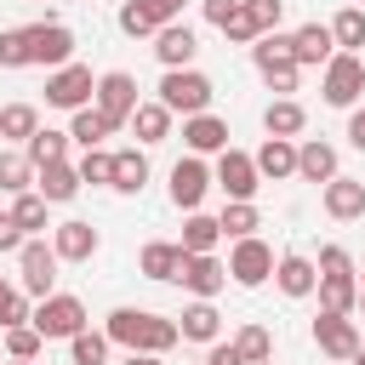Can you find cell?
Instances as JSON below:
<instances>
[{
    "label": "cell",
    "mask_w": 365,
    "mask_h": 365,
    "mask_svg": "<svg viewBox=\"0 0 365 365\" xmlns=\"http://www.w3.org/2000/svg\"><path fill=\"white\" fill-rule=\"evenodd\" d=\"M103 331H108V342H120L125 354H171V348L182 342L177 319L148 314V308H114Z\"/></svg>",
    "instance_id": "1"
},
{
    "label": "cell",
    "mask_w": 365,
    "mask_h": 365,
    "mask_svg": "<svg viewBox=\"0 0 365 365\" xmlns=\"http://www.w3.org/2000/svg\"><path fill=\"white\" fill-rule=\"evenodd\" d=\"M251 63H257V74L274 86V91H297V74H302V63H297V46H291V34H262V40H251Z\"/></svg>",
    "instance_id": "2"
},
{
    "label": "cell",
    "mask_w": 365,
    "mask_h": 365,
    "mask_svg": "<svg viewBox=\"0 0 365 365\" xmlns=\"http://www.w3.org/2000/svg\"><path fill=\"white\" fill-rule=\"evenodd\" d=\"M211 97H217V86H211V74H200V68H165V80H160V103L171 108V114H205L211 108Z\"/></svg>",
    "instance_id": "3"
},
{
    "label": "cell",
    "mask_w": 365,
    "mask_h": 365,
    "mask_svg": "<svg viewBox=\"0 0 365 365\" xmlns=\"http://www.w3.org/2000/svg\"><path fill=\"white\" fill-rule=\"evenodd\" d=\"M29 325H34L46 342H68L74 331H86V302L68 297V291H51V297H40V308H34Z\"/></svg>",
    "instance_id": "4"
},
{
    "label": "cell",
    "mask_w": 365,
    "mask_h": 365,
    "mask_svg": "<svg viewBox=\"0 0 365 365\" xmlns=\"http://www.w3.org/2000/svg\"><path fill=\"white\" fill-rule=\"evenodd\" d=\"M325 103L331 108H354V97L365 91V57L359 51H336L331 63H325Z\"/></svg>",
    "instance_id": "5"
},
{
    "label": "cell",
    "mask_w": 365,
    "mask_h": 365,
    "mask_svg": "<svg viewBox=\"0 0 365 365\" xmlns=\"http://www.w3.org/2000/svg\"><path fill=\"white\" fill-rule=\"evenodd\" d=\"M91 97H97V80H91L86 63H63V68L46 74V103H51V108H68V114H74V108H86Z\"/></svg>",
    "instance_id": "6"
},
{
    "label": "cell",
    "mask_w": 365,
    "mask_h": 365,
    "mask_svg": "<svg viewBox=\"0 0 365 365\" xmlns=\"http://www.w3.org/2000/svg\"><path fill=\"white\" fill-rule=\"evenodd\" d=\"M217 188L228 194V200H251L257 188H262V171H257V154H240V148H222L217 154Z\"/></svg>",
    "instance_id": "7"
},
{
    "label": "cell",
    "mask_w": 365,
    "mask_h": 365,
    "mask_svg": "<svg viewBox=\"0 0 365 365\" xmlns=\"http://www.w3.org/2000/svg\"><path fill=\"white\" fill-rule=\"evenodd\" d=\"M17 262H23V291L29 297H51V285H57V245H46V240H23V251H17Z\"/></svg>",
    "instance_id": "8"
},
{
    "label": "cell",
    "mask_w": 365,
    "mask_h": 365,
    "mask_svg": "<svg viewBox=\"0 0 365 365\" xmlns=\"http://www.w3.org/2000/svg\"><path fill=\"white\" fill-rule=\"evenodd\" d=\"M268 274H274V251H268L257 234L234 240V251H228V279H234V285H262Z\"/></svg>",
    "instance_id": "9"
},
{
    "label": "cell",
    "mask_w": 365,
    "mask_h": 365,
    "mask_svg": "<svg viewBox=\"0 0 365 365\" xmlns=\"http://www.w3.org/2000/svg\"><path fill=\"white\" fill-rule=\"evenodd\" d=\"M314 342H319V354L354 365V354H359V325H354L348 314H325V308H319V319H314Z\"/></svg>",
    "instance_id": "10"
},
{
    "label": "cell",
    "mask_w": 365,
    "mask_h": 365,
    "mask_svg": "<svg viewBox=\"0 0 365 365\" xmlns=\"http://www.w3.org/2000/svg\"><path fill=\"white\" fill-rule=\"evenodd\" d=\"M177 285L194 291V297H217V291L228 285V262H217L211 251H188L182 268H177Z\"/></svg>",
    "instance_id": "11"
},
{
    "label": "cell",
    "mask_w": 365,
    "mask_h": 365,
    "mask_svg": "<svg viewBox=\"0 0 365 365\" xmlns=\"http://www.w3.org/2000/svg\"><path fill=\"white\" fill-rule=\"evenodd\" d=\"M29 46H34V63H40V68L74 63V29H68V23H34V29H29Z\"/></svg>",
    "instance_id": "12"
},
{
    "label": "cell",
    "mask_w": 365,
    "mask_h": 365,
    "mask_svg": "<svg viewBox=\"0 0 365 365\" xmlns=\"http://www.w3.org/2000/svg\"><path fill=\"white\" fill-rule=\"evenodd\" d=\"M97 108H103L114 125H125V120H131V108H137V80H131L125 68L97 74Z\"/></svg>",
    "instance_id": "13"
},
{
    "label": "cell",
    "mask_w": 365,
    "mask_h": 365,
    "mask_svg": "<svg viewBox=\"0 0 365 365\" xmlns=\"http://www.w3.org/2000/svg\"><path fill=\"white\" fill-rule=\"evenodd\" d=\"M205 188H211V171H205V160H200V154H188V160H177V165H171V205L200 211Z\"/></svg>",
    "instance_id": "14"
},
{
    "label": "cell",
    "mask_w": 365,
    "mask_h": 365,
    "mask_svg": "<svg viewBox=\"0 0 365 365\" xmlns=\"http://www.w3.org/2000/svg\"><path fill=\"white\" fill-rule=\"evenodd\" d=\"M274 285H279L285 297H314V291H319V262H308L302 251H285V257L274 262Z\"/></svg>",
    "instance_id": "15"
},
{
    "label": "cell",
    "mask_w": 365,
    "mask_h": 365,
    "mask_svg": "<svg viewBox=\"0 0 365 365\" xmlns=\"http://www.w3.org/2000/svg\"><path fill=\"white\" fill-rule=\"evenodd\" d=\"M182 143H188V154H222L228 148V120H217L211 108L205 114H188L182 120Z\"/></svg>",
    "instance_id": "16"
},
{
    "label": "cell",
    "mask_w": 365,
    "mask_h": 365,
    "mask_svg": "<svg viewBox=\"0 0 365 365\" xmlns=\"http://www.w3.org/2000/svg\"><path fill=\"white\" fill-rule=\"evenodd\" d=\"M51 245H57L63 262H91V257H97V228L80 222V217H68V222L51 228Z\"/></svg>",
    "instance_id": "17"
},
{
    "label": "cell",
    "mask_w": 365,
    "mask_h": 365,
    "mask_svg": "<svg viewBox=\"0 0 365 365\" xmlns=\"http://www.w3.org/2000/svg\"><path fill=\"white\" fill-rule=\"evenodd\" d=\"M194 51H200V40H194V29H188V23H165V29L154 34V57H160L165 68H188V63H194Z\"/></svg>",
    "instance_id": "18"
},
{
    "label": "cell",
    "mask_w": 365,
    "mask_h": 365,
    "mask_svg": "<svg viewBox=\"0 0 365 365\" xmlns=\"http://www.w3.org/2000/svg\"><path fill=\"white\" fill-rule=\"evenodd\" d=\"M325 217H336V222H354V217H365V182H354V177H331L325 182Z\"/></svg>",
    "instance_id": "19"
},
{
    "label": "cell",
    "mask_w": 365,
    "mask_h": 365,
    "mask_svg": "<svg viewBox=\"0 0 365 365\" xmlns=\"http://www.w3.org/2000/svg\"><path fill=\"white\" fill-rule=\"evenodd\" d=\"M34 188H40L51 205H63V200H74V194H80V165H68V160L34 165Z\"/></svg>",
    "instance_id": "20"
},
{
    "label": "cell",
    "mask_w": 365,
    "mask_h": 365,
    "mask_svg": "<svg viewBox=\"0 0 365 365\" xmlns=\"http://www.w3.org/2000/svg\"><path fill=\"white\" fill-rule=\"evenodd\" d=\"M291 46H297V63H302V68H314V63H331V57H336L331 23H302V29L291 34Z\"/></svg>",
    "instance_id": "21"
},
{
    "label": "cell",
    "mask_w": 365,
    "mask_h": 365,
    "mask_svg": "<svg viewBox=\"0 0 365 365\" xmlns=\"http://www.w3.org/2000/svg\"><path fill=\"white\" fill-rule=\"evenodd\" d=\"M297 177L325 188V182L336 177V148H331V143H319V137H308V143L297 148Z\"/></svg>",
    "instance_id": "22"
},
{
    "label": "cell",
    "mask_w": 365,
    "mask_h": 365,
    "mask_svg": "<svg viewBox=\"0 0 365 365\" xmlns=\"http://www.w3.org/2000/svg\"><path fill=\"white\" fill-rule=\"evenodd\" d=\"M319 308H325V314H354V308H359V279H354V268L319 274Z\"/></svg>",
    "instance_id": "23"
},
{
    "label": "cell",
    "mask_w": 365,
    "mask_h": 365,
    "mask_svg": "<svg viewBox=\"0 0 365 365\" xmlns=\"http://www.w3.org/2000/svg\"><path fill=\"white\" fill-rule=\"evenodd\" d=\"M177 331H182V342H217L222 314L211 308V297H194V302L182 308V319H177Z\"/></svg>",
    "instance_id": "24"
},
{
    "label": "cell",
    "mask_w": 365,
    "mask_h": 365,
    "mask_svg": "<svg viewBox=\"0 0 365 365\" xmlns=\"http://www.w3.org/2000/svg\"><path fill=\"white\" fill-rule=\"evenodd\" d=\"M257 171H262L268 182L297 177V143H291V137H268V143L257 148Z\"/></svg>",
    "instance_id": "25"
},
{
    "label": "cell",
    "mask_w": 365,
    "mask_h": 365,
    "mask_svg": "<svg viewBox=\"0 0 365 365\" xmlns=\"http://www.w3.org/2000/svg\"><path fill=\"white\" fill-rule=\"evenodd\" d=\"M182 257H188L182 245H171V240H148L143 257H137V274H148V279H177Z\"/></svg>",
    "instance_id": "26"
},
{
    "label": "cell",
    "mask_w": 365,
    "mask_h": 365,
    "mask_svg": "<svg viewBox=\"0 0 365 365\" xmlns=\"http://www.w3.org/2000/svg\"><path fill=\"white\" fill-rule=\"evenodd\" d=\"M302 125H308V108L297 97H279V103L262 108V131L268 137H302Z\"/></svg>",
    "instance_id": "27"
},
{
    "label": "cell",
    "mask_w": 365,
    "mask_h": 365,
    "mask_svg": "<svg viewBox=\"0 0 365 365\" xmlns=\"http://www.w3.org/2000/svg\"><path fill=\"white\" fill-rule=\"evenodd\" d=\"M114 131H120V125H114L103 108H91V103H86V108H74V125H68V137H74L80 148H97V143H103V137H114Z\"/></svg>",
    "instance_id": "28"
},
{
    "label": "cell",
    "mask_w": 365,
    "mask_h": 365,
    "mask_svg": "<svg viewBox=\"0 0 365 365\" xmlns=\"http://www.w3.org/2000/svg\"><path fill=\"white\" fill-rule=\"evenodd\" d=\"M131 131H137V143H165L171 137V108L165 103H137L131 108Z\"/></svg>",
    "instance_id": "29"
},
{
    "label": "cell",
    "mask_w": 365,
    "mask_h": 365,
    "mask_svg": "<svg viewBox=\"0 0 365 365\" xmlns=\"http://www.w3.org/2000/svg\"><path fill=\"white\" fill-rule=\"evenodd\" d=\"M148 182V160H143V148H120L114 154V188L120 194H137Z\"/></svg>",
    "instance_id": "30"
},
{
    "label": "cell",
    "mask_w": 365,
    "mask_h": 365,
    "mask_svg": "<svg viewBox=\"0 0 365 365\" xmlns=\"http://www.w3.org/2000/svg\"><path fill=\"white\" fill-rule=\"evenodd\" d=\"M217 240H222V222H217V217H205V211H188V222H182V240H177V245H182V251H211Z\"/></svg>",
    "instance_id": "31"
},
{
    "label": "cell",
    "mask_w": 365,
    "mask_h": 365,
    "mask_svg": "<svg viewBox=\"0 0 365 365\" xmlns=\"http://www.w3.org/2000/svg\"><path fill=\"white\" fill-rule=\"evenodd\" d=\"M40 131V114H34V103H6L0 108V137H11V143H29Z\"/></svg>",
    "instance_id": "32"
},
{
    "label": "cell",
    "mask_w": 365,
    "mask_h": 365,
    "mask_svg": "<svg viewBox=\"0 0 365 365\" xmlns=\"http://www.w3.org/2000/svg\"><path fill=\"white\" fill-rule=\"evenodd\" d=\"M331 40H336V51H359L365 46V11L359 6H342L331 17Z\"/></svg>",
    "instance_id": "33"
},
{
    "label": "cell",
    "mask_w": 365,
    "mask_h": 365,
    "mask_svg": "<svg viewBox=\"0 0 365 365\" xmlns=\"http://www.w3.org/2000/svg\"><path fill=\"white\" fill-rule=\"evenodd\" d=\"M217 222H222V234H228V240H245V234H257V228H262V217H257V205H251V200H228Z\"/></svg>",
    "instance_id": "34"
},
{
    "label": "cell",
    "mask_w": 365,
    "mask_h": 365,
    "mask_svg": "<svg viewBox=\"0 0 365 365\" xmlns=\"http://www.w3.org/2000/svg\"><path fill=\"white\" fill-rule=\"evenodd\" d=\"M23 148H29V160H34V165H51V160H63V154H68V131H51V125H40V131H34Z\"/></svg>",
    "instance_id": "35"
},
{
    "label": "cell",
    "mask_w": 365,
    "mask_h": 365,
    "mask_svg": "<svg viewBox=\"0 0 365 365\" xmlns=\"http://www.w3.org/2000/svg\"><path fill=\"white\" fill-rule=\"evenodd\" d=\"M68 359L74 365H103L108 359V331H74L68 336Z\"/></svg>",
    "instance_id": "36"
},
{
    "label": "cell",
    "mask_w": 365,
    "mask_h": 365,
    "mask_svg": "<svg viewBox=\"0 0 365 365\" xmlns=\"http://www.w3.org/2000/svg\"><path fill=\"white\" fill-rule=\"evenodd\" d=\"M34 182V160L29 154H0V194H29Z\"/></svg>",
    "instance_id": "37"
},
{
    "label": "cell",
    "mask_w": 365,
    "mask_h": 365,
    "mask_svg": "<svg viewBox=\"0 0 365 365\" xmlns=\"http://www.w3.org/2000/svg\"><path fill=\"white\" fill-rule=\"evenodd\" d=\"M29 63H34L29 29H0V68H29Z\"/></svg>",
    "instance_id": "38"
},
{
    "label": "cell",
    "mask_w": 365,
    "mask_h": 365,
    "mask_svg": "<svg viewBox=\"0 0 365 365\" xmlns=\"http://www.w3.org/2000/svg\"><path fill=\"white\" fill-rule=\"evenodd\" d=\"M46 205H51L46 194H11V217L23 222V234H40L46 228Z\"/></svg>",
    "instance_id": "39"
},
{
    "label": "cell",
    "mask_w": 365,
    "mask_h": 365,
    "mask_svg": "<svg viewBox=\"0 0 365 365\" xmlns=\"http://www.w3.org/2000/svg\"><path fill=\"white\" fill-rule=\"evenodd\" d=\"M234 348L245 354V365H262V359H274V336H268L262 325H245V331L234 336Z\"/></svg>",
    "instance_id": "40"
},
{
    "label": "cell",
    "mask_w": 365,
    "mask_h": 365,
    "mask_svg": "<svg viewBox=\"0 0 365 365\" xmlns=\"http://www.w3.org/2000/svg\"><path fill=\"white\" fill-rule=\"evenodd\" d=\"M80 182H103V188H114V154H108V148H86V160H80Z\"/></svg>",
    "instance_id": "41"
},
{
    "label": "cell",
    "mask_w": 365,
    "mask_h": 365,
    "mask_svg": "<svg viewBox=\"0 0 365 365\" xmlns=\"http://www.w3.org/2000/svg\"><path fill=\"white\" fill-rule=\"evenodd\" d=\"M279 11H285V0H245V17L257 23V40L279 29Z\"/></svg>",
    "instance_id": "42"
},
{
    "label": "cell",
    "mask_w": 365,
    "mask_h": 365,
    "mask_svg": "<svg viewBox=\"0 0 365 365\" xmlns=\"http://www.w3.org/2000/svg\"><path fill=\"white\" fill-rule=\"evenodd\" d=\"M40 342H46V336H40L34 325H11V331H6V348H11V359H34V354H40Z\"/></svg>",
    "instance_id": "43"
},
{
    "label": "cell",
    "mask_w": 365,
    "mask_h": 365,
    "mask_svg": "<svg viewBox=\"0 0 365 365\" xmlns=\"http://www.w3.org/2000/svg\"><path fill=\"white\" fill-rule=\"evenodd\" d=\"M34 319V308H29V291H11L6 302H0V331H11V325H29Z\"/></svg>",
    "instance_id": "44"
},
{
    "label": "cell",
    "mask_w": 365,
    "mask_h": 365,
    "mask_svg": "<svg viewBox=\"0 0 365 365\" xmlns=\"http://www.w3.org/2000/svg\"><path fill=\"white\" fill-rule=\"evenodd\" d=\"M120 29H125V34H131V40H137V34H160V29H154V23H148V11H143V6H137V0H125V6H120Z\"/></svg>",
    "instance_id": "45"
},
{
    "label": "cell",
    "mask_w": 365,
    "mask_h": 365,
    "mask_svg": "<svg viewBox=\"0 0 365 365\" xmlns=\"http://www.w3.org/2000/svg\"><path fill=\"white\" fill-rule=\"evenodd\" d=\"M222 34H228V46H251V40H257V23L245 17V0H240V11L222 23Z\"/></svg>",
    "instance_id": "46"
},
{
    "label": "cell",
    "mask_w": 365,
    "mask_h": 365,
    "mask_svg": "<svg viewBox=\"0 0 365 365\" xmlns=\"http://www.w3.org/2000/svg\"><path fill=\"white\" fill-rule=\"evenodd\" d=\"M137 6L148 11V23H154V29H165V23H177V17H182V0H137Z\"/></svg>",
    "instance_id": "47"
},
{
    "label": "cell",
    "mask_w": 365,
    "mask_h": 365,
    "mask_svg": "<svg viewBox=\"0 0 365 365\" xmlns=\"http://www.w3.org/2000/svg\"><path fill=\"white\" fill-rule=\"evenodd\" d=\"M23 240H29L23 222H17L11 211H0V251H23Z\"/></svg>",
    "instance_id": "48"
},
{
    "label": "cell",
    "mask_w": 365,
    "mask_h": 365,
    "mask_svg": "<svg viewBox=\"0 0 365 365\" xmlns=\"http://www.w3.org/2000/svg\"><path fill=\"white\" fill-rule=\"evenodd\" d=\"M342 268H354V257H348L342 245H325V251H319V274H342Z\"/></svg>",
    "instance_id": "49"
},
{
    "label": "cell",
    "mask_w": 365,
    "mask_h": 365,
    "mask_svg": "<svg viewBox=\"0 0 365 365\" xmlns=\"http://www.w3.org/2000/svg\"><path fill=\"white\" fill-rule=\"evenodd\" d=\"M234 11H240V0H205V23H211V29H222Z\"/></svg>",
    "instance_id": "50"
},
{
    "label": "cell",
    "mask_w": 365,
    "mask_h": 365,
    "mask_svg": "<svg viewBox=\"0 0 365 365\" xmlns=\"http://www.w3.org/2000/svg\"><path fill=\"white\" fill-rule=\"evenodd\" d=\"M348 143H354V148H365V108H359V114H348Z\"/></svg>",
    "instance_id": "51"
},
{
    "label": "cell",
    "mask_w": 365,
    "mask_h": 365,
    "mask_svg": "<svg viewBox=\"0 0 365 365\" xmlns=\"http://www.w3.org/2000/svg\"><path fill=\"white\" fill-rule=\"evenodd\" d=\"M125 365H160V354H125Z\"/></svg>",
    "instance_id": "52"
},
{
    "label": "cell",
    "mask_w": 365,
    "mask_h": 365,
    "mask_svg": "<svg viewBox=\"0 0 365 365\" xmlns=\"http://www.w3.org/2000/svg\"><path fill=\"white\" fill-rule=\"evenodd\" d=\"M6 297H11V285H6V279H0V302H6Z\"/></svg>",
    "instance_id": "53"
},
{
    "label": "cell",
    "mask_w": 365,
    "mask_h": 365,
    "mask_svg": "<svg viewBox=\"0 0 365 365\" xmlns=\"http://www.w3.org/2000/svg\"><path fill=\"white\" fill-rule=\"evenodd\" d=\"M354 365H365V342H359V354H354Z\"/></svg>",
    "instance_id": "54"
},
{
    "label": "cell",
    "mask_w": 365,
    "mask_h": 365,
    "mask_svg": "<svg viewBox=\"0 0 365 365\" xmlns=\"http://www.w3.org/2000/svg\"><path fill=\"white\" fill-rule=\"evenodd\" d=\"M11 365H34V359H11Z\"/></svg>",
    "instance_id": "55"
},
{
    "label": "cell",
    "mask_w": 365,
    "mask_h": 365,
    "mask_svg": "<svg viewBox=\"0 0 365 365\" xmlns=\"http://www.w3.org/2000/svg\"><path fill=\"white\" fill-rule=\"evenodd\" d=\"M359 302H365V291H359Z\"/></svg>",
    "instance_id": "56"
},
{
    "label": "cell",
    "mask_w": 365,
    "mask_h": 365,
    "mask_svg": "<svg viewBox=\"0 0 365 365\" xmlns=\"http://www.w3.org/2000/svg\"><path fill=\"white\" fill-rule=\"evenodd\" d=\"M262 365H274V359H262Z\"/></svg>",
    "instance_id": "57"
},
{
    "label": "cell",
    "mask_w": 365,
    "mask_h": 365,
    "mask_svg": "<svg viewBox=\"0 0 365 365\" xmlns=\"http://www.w3.org/2000/svg\"><path fill=\"white\" fill-rule=\"evenodd\" d=\"M205 365H217V359H205Z\"/></svg>",
    "instance_id": "58"
},
{
    "label": "cell",
    "mask_w": 365,
    "mask_h": 365,
    "mask_svg": "<svg viewBox=\"0 0 365 365\" xmlns=\"http://www.w3.org/2000/svg\"><path fill=\"white\" fill-rule=\"evenodd\" d=\"M359 291H365V285H359Z\"/></svg>",
    "instance_id": "59"
}]
</instances>
